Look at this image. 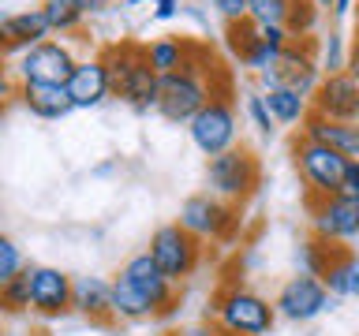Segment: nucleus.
Masks as SVG:
<instances>
[{"label": "nucleus", "instance_id": "f257e3e1", "mask_svg": "<svg viewBox=\"0 0 359 336\" xmlns=\"http://www.w3.org/2000/svg\"><path fill=\"white\" fill-rule=\"evenodd\" d=\"M109 75H112V97H120L123 105L135 112H157V97H161V75L154 71L150 56H146L142 41H116L109 49H101Z\"/></svg>", "mask_w": 359, "mask_h": 336}, {"label": "nucleus", "instance_id": "f03ea898", "mask_svg": "<svg viewBox=\"0 0 359 336\" xmlns=\"http://www.w3.org/2000/svg\"><path fill=\"white\" fill-rule=\"evenodd\" d=\"M277 318L280 314L273 302L262 299L251 288H243L240 280H224L206 307L210 325H217L221 332H240V336H269Z\"/></svg>", "mask_w": 359, "mask_h": 336}, {"label": "nucleus", "instance_id": "7ed1b4c3", "mask_svg": "<svg viewBox=\"0 0 359 336\" xmlns=\"http://www.w3.org/2000/svg\"><path fill=\"white\" fill-rule=\"evenodd\" d=\"M288 153H292V164H296L299 183L307 187V198L341 195L344 172H348V157L344 153H337L333 146L314 142V139H307V134H299V131L292 134Z\"/></svg>", "mask_w": 359, "mask_h": 336}, {"label": "nucleus", "instance_id": "20e7f679", "mask_svg": "<svg viewBox=\"0 0 359 336\" xmlns=\"http://www.w3.org/2000/svg\"><path fill=\"white\" fill-rule=\"evenodd\" d=\"M262 183V161L247 150V146H232L217 157L206 161V187L229 206H240L258 190Z\"/></svg>", "mask_w": 359, "mask_h": 336}, {"label": "nucleus", "instance_id": "39448f33", "mask_svg": "<svg viewBox=\"0 0 359 336\" xmlns=\"http://www.w3.org/2000/svg\"><path fill=\"white\" fill-rule=\"evenodd\" d=\"M322 78H325V71L318 64V45H314V38H307V41H292L288 49L277 56V64L258 75V83H262V90L280 86V90H292V94L311 101L318 94Z\"/></svg>", "mask_w": 359, "mask_h": 336}, {"label": "nucleus", "instance_id": "423d86ee", "mask_svg": "<svg viewBox=\"0 0 359 336\" xmlns=\"http://www.w3.org/2000/svg\"><path fill=\"white\" fill-rule=\"evenodd\" d=\"M150 258L161 265V273L172 280V284H184L187 276H195V269L202 265V254H206V243L198 235H191L180 220L172 224H161L154 235H150Z\"/></svg>", "mask_w": 359, "mask_h": 336}, {"label": "nucleus", "instance_id": "0eeeda50", "mask_svg": "<svg viewBox=\"0 0 359 336\" xmlns=\"http://www.w3.org/2000/svg\"><path fill=\"white\" fill-rule=\"evenodd\" d=\"M187 134H191V142H195V150L206 153V161L224 153V150H232V146H240V116H236V108H232V97H213L210 105L187 123Z\"/></svg>", "mask_w": 359, "mask_h": 336}, {"label": "nucleus", "instance_id": "6e6552de", "mask_svg": "<svg viewBox=\"0 0 359 336\" xmlns=\"http://www.w3.org/2000/svg\"><path fill=\"white\" fill-rule=\"evenodd\" d=\"M79 67V56L72 52V45L60 38H49L41 45H34L19 56L15 78L19 83H45V86H67Z\"/></svg>", "mask_w": 359, "mask_h": 336}, {"label": "nucleus", "instance_id": "1a4fd4ad", "mask_svg": "<svg viewBox=\"0 0 359 336\" xmlns=\"http://www.w3.org/2000/svg\"><path fill=\"white\" fill-rule=\"evenodd\" d=\"M273 307H277V314H280L285 321L303 325V321L322 318V314L333 307V291L325 288V280H322V276L296 273V276H288L285 284H280L277 299H273Z\"/></svg>", "mask_w": 359, "mask_h": 336}, {"label": "nucleus", "instance_id": "9d476101", "mask_svg": "<svg viewBox=\"0 0 359 336\" xmlns=\"http://www.w3.org/2000/svg\"><path fill=\"white\" fill-rule=\"evenodd\" d=\"M213 101V90L202 75H187V71H176V75H165L161 78V97H157V112L168 120V123H191Z\"/></svg>", "mask_w": 359, "mask_h": 336}, {"label": "nucleus", "instance_id": "9b49d317", "mask_svg": "<svg viewBox=\"0 0 359 336\" xmlns=\"http://www.w3.org/2000/svg\"><path fill=\"white\" fill-rule=\"evenodd\" d=\"M307 206H311V235L341 246L359 239V198L330 195V198H307Z\"/></svg>", "mask_w": 359, "mask_h": 336}, {"label": "nucleus", "instance_id": "f8f14e48", "mask_svg": "<svg viewBox=\"0 0 359 336\" xmlns=\"http://www.w3.org/2000/svg\"><path fill=\"white\" fill-rule=\"evenodd\" d=\"M120 276L154 307V318H168V314L176 310V302H180L176 284L161 273V265L150 258V251H139L135 258H128V262L120 265Z\"/></svg>", "mask_w": 359, "mask_h": 336}, {"label": "nucleus", "instance_id": "ddd939ff", "mask_svg": "<svg viewBox=\"0 0 359 336\" xmlns=\"http://www.w3.org/2000/svg\"><path fill=\"white\" fill-rule=\"evenodd\" d=\"M180 224L198 235L202 243L206 239H229L232 228H236V206L221 202L217 195L202 190V195H191L184 206H180Z\"/></svg>", "mask_w": 359, "mask_h": 336}, {"label": "nucleus", "instance_id": "4468645a", "mask_svg": "<svg viewBox=\"0 0 359 336\" xmlns=\"http://www.w3.org/2000/svg\"><path fill=\"white\" fill-rule=\"evenodd\" d=\"M75 276L56 265H30V314L38 318H64L72 314Z\"/></svg>", "mask_w": 359, "mask_h": 336}, {"label": "nucleus", "instance_id": "2eb2a0df", "mask_svg": "<svg viewBox=\"0 0 359 336\" xmlns=\"http://www.w3.org/2000/svg\"><path fill=\"white\" fill-rule=\"evenodd\" d=\"M311 112H318V116H325V120L359 123V83L348 71L325 75L318 94L311 97Z\"/></svg>", "mask_w": 359, "mask_h": 336}, {"label": "nucleus", "instance_id": "dca6fc26", "mask_svg": "<svg viewBox=\"0 0 359 336\" xmlns=\"http://www.w3.org/2000/svg\"><path fill=\"white\" fill-rule=\"evenodd\" d=\"M53 38V27L45 19L41 8H27V11H15V15H4L0 22V41H4V52H27L34 45L49 41Z\"/></svg>", "mask_w": 359, "mask_h": 336}, {"label": "nucleus", "instance_id": "f3484780", "mask_svg": "<svg viewBox=\"0 0 359 336\" xmlns=\"http://www.w3.org/2000/svg\"><path fill=\"white\" fill-rule=\"evenodd\" d=\"M67 94H72L75 108H97L112 97V75L101 56H90V60H79L72 83H67Z\"/></svg>", "mask_w": 359, "mask_h": 336}, {"label": "nucleus", "instance_id": "a211bd4d", "mask_svg": "<svg viewBox=\"0 0 359 336\" xmlns=\"http://www.w3.org/2000/svg\"><path fill=\"white\" fill-rule=\"evenodd\" d=\"M72 310L90 325H112L116 321V307H112V280L101 276H75V299Z\"/></svg>", "mask_w": 359, "mask_h": 336}, {"label": "nucleus", "instance_id": "6ab92c4d", "mask_svg": "<svg viewBox=\"0 0 359 336\" xmlns=\"http://www.w3.org/2000/svg\"><path fill=\"white\" fill-rule=\"evenodd\" d=\"M299 134H307V139H314V142L333 146V150L344 153L348 161H359V123L325 120V116H318V112H311V116L303 120Z\"/></svg>", "mask_w": 359, "mask_h": 336}, {"label": "nucleus", "instance_id": "aec40b11", "mask_svg": "<svg viewBox=\"0 0 359 336\" xmlns=\"http://www.w3.org/2000/svg\"><path fill=\"white\" fill-rule=\"evenodd\" d=\"M19 101H22V108L38 120H64L67 112H75V101L67 94V86L19 83Z\"/></svg>", "mask_w": 359, "mask_h": 336}, {"label": "nucleus", "instance_id": "412c9836", "mask_svg": "<svg viewBox=\"0 0 359 336\" xmlns=\"http://www.w3.org/2000/svg\"><path fill=\"white\" fill-rule=\"evenodd\" d=\"M146 56H150L154 71L157 75H176L187 67V56H191V38H180V34H168V38H154L146 41Z\"/></svg>", "mask_w": 359, "mask_h": 336}, {"label": "nucleus", "instance_id": "4be33fe9", "mask_svg": "<svg viewBox=\"0 0 359 336\" xmlns=\"http://www.w3.org/2000/svg\"><path fill=\"white\" fill-rule=\"evenodd\" d=\"M322 280L333 291V299H359V254L352 246H341V254L333 258Z\"/></svg>", "mask_w": 359, "mask_h": 336}, {"label": "nucleus", "instance_id": "5701e85b", "mask_svg": "<svg viewBox=\"0 0 359 336\" xmlns=\"http://www.w3.org/2000/svg\"><path fill=\"white\" fill-rule=\"evenodd\" d=\"M262 94H266V105H269V112H273L277 127H303V120L311 116V101L292 94V90L269 86V90H262Z\"/></svg>", "mask_w": 359, "mask_h": 336}, {"label": "nucleus", "instance_id": "b1692460", "mask_svg": "<svg viewBox=\"0 0 359 336\" xmlns=\"http://www.w3.org/2000/svg\"><path fill=\"white\" fill-rule=\"evenodd\" d=\"M112 307H116V318L120 321H150L154 318V307L120 273L112 276Z\"/></svg>", "mask_w": 359, "mask_h": 336}, {"label": "nucleus", "instance_id": "393cba45", "mask_svg": "<svg viewBox=\"0 0 359 336\" xmlns=\"http://www.w3.org/2000/svg\"><path fill=\"white\" fill-rule=\"evenodd\" d=\"M38 8L45 11L53 34H60V38H64V34H75L79 27H83V19H86V11H83L79 0H41Z\"/></svg>", "mask_w": 359, "mask_h": 336}, {"label": "nucleus", "instance_id": "a878e982", "mask_svg": "<svg viewBox=\"0 0 359 336\" xmlns=\"http://www.w3.org/2000/svg\"><path fill=\"white\" fill-rule=\"evenodd\" d=\"M341 254V243H325L318 235H311L307 243L299 246V273H311V276H325V269L333 265V258Z\"/></svg>", "mask_w": 359, "mask_h": 336}, {"label": "nucleus", "instance_id": "bb28decb", "mask_svg": "<svg viewBox=\"0 0 359 336\" xmlns=\"http://www.w3.org/2000/svg\"><path fill=\"white\" fill-rule=\"evenodd\" d=\"M258 34H262V27H258L255 19H240V22H229V27H224V49H229V56L236 64L247 60V52L255 49Z\"/></svg>", "mask_w": 359, "mask_h": 336}, {"label": "nucleus", "instance_id": "cd10ccee", "mask_svg": "<svg viewBox=\"0 0 359 336\" xmlns=\"http://www.w3.org/2000/svg\"><path fill=\"white\" fill-rule=\"evenodd\" d=\"M318 19H322V8L314 4V0H292L288 19H285V30H288L296 41H307L311 34L318 30Z\"/></svg>", "mask_w": 359, "mask_h": 336}, {"label": "nucleus", "instance_id": "c85d7f7f", "mask_svg": "<svg viewBox=\"0 0 359 336\" xmlns=\"http://www.w3.org/2000/svg\"><path fill=\"white\" fill-rule=\"evenodd\" d=\"M348 52H352V45L344 41L341 30H330L325 38L318 41V64L325 75H341L348 71Z\"/></svg>", "mask_w": 359, "mask_h": 336}, {"label": "nucleus", "instance_id": "c756f323", "mask_svg": "<svg viewBox=\"0 0 359 336\" xmlns=\"http://www.w3.org/2000/svg\"><path fill=\"white\" fill-rule=\"evenodd\" d=\"M0 310L4 314H30V269H22L15 280L0 284Z\"/></svg>", "mask_w": 359, "mask_h": 336}, {"label": "nucleus", "instance_id": "7c9ffc66", "mask_svg": "<svg viewBox=\"0 0 359 336\" xmlns=\"http://www.w3.org/2000/svg\"><path fill=\"white\" fill-rule=\"evenodd\" d=\"M292 0H247V19H255L258 27H285Z\"/></svg>", "mask_w": 359, "mask_h": 336}, {"label": "nucleus", "instance_id": "2f4dec72", "mask_svg": "<svg viewBox=\"0 0 359 336\" xmlns=\"http://www.w3.org/2000/svg\"><path fill=\"white\" fill-rule=\"evenodd\" d=\"M243 112H247L251 127H255L258 134H262V139H269V134L277 131V120H273V112H269V105H266V94H247Z\"/></svg>", "mask_w": 359, "mask_h": 336}, {"label": "nucleus", "instance_id": "473e14b6", "mask_svg": "<svg viewBox=\"0 0 359 336\" xmlns=\"http://www.w3.org/2000/svg\"><path fill=\"white\" fill-rule=\"evenodd\" d=\"M22 269H30L27 265V258H22V251H19V243L15 239H0V284H8V280H15Z\"/></svg>", "mask_w": 359, "mask_h": 336}, {"label": "nucleus", "instance_id": "72a5a7b5", "mask_svg": "<svg viewBox=\"0 0 359 336\" xmlns=\"http://www.w3.org/2000/svg\"><path fill=\"white\" fill-rule=\"evenodd\" d=\"M206 4H210V11L224 22V27L247 19V0H206Z\"/></svg>", "mask_w": 359, "mask_h": 336}, {"label": "nucleus", "instance_id": "f704fd0d", "mask_svg": "<svg viewBox=\"0 0 359 336\" xmlns=\"http://www.w3.org/2000/svg\"><path fill=\"white\" fill-rule=\"evenodd\" d=\"M180 11H184V4H180V0H157V4H154V19H157V22H168V19H176Z\"/></svg>", "mask_w": 359, "mask_h": 336}, {"label": "nucleus", "instance_id": "c9c22d12", "mask_svg": "<svg viewBox=\"0 0 359 336\" xmlns=\"http://www.w3.org/2000/svg\"><path fill=\"white\" fill-rule=\"evenodd\" d=\"M341 195L359 198V161H348V172H344V187H341Z\"/></svg>", "mask_w": 359, "mask_h": 336}, {"label": "nucleus", "instance_id": "e433bc0d", "mask_svg": "<svg viewBox=\"0 0 359 336\" xmlns=\"http://www.w3.org/2000/svg\"><path fill=\"white\" fill-rule=\"evenodd\" d=\"M172 336H217V325H210V321H202V325H187V329H180Z\"/></svg>", "mask_w": 359, "mask_h": 336}, {"label": "nucleus", "instance_id": "4c0bfd02", "mask_svg": "<svg viewBox=\"0 0 359 336\" xmlns=\"http://www.w3.org/2000/svg\"><path fill=\"white\" fill-rule=\"evenodd\" d=\"M348 75L359 83V38L352 41V52H348Z\"/></svg>", "mask_w": 359, "mask_h": 336}, {"label": "nucleus", "instance_id": "58836bf2", "mask_svg": "<svg viewBox=\"0 0 359 336\" xmlns=\"http://www.w3.org/2000/svg\"><path fill=\"white\" fill-rule=\"evenodd\" d=\"M79 4H83V11L86 15H101V11H105L112 0H79Z\"/></svg>", "mask_w": 359, "mask_h": 336}, {"label": "nucleus", "instance_id": "ea45409f", "mask_svg": "<svg viewBox=\"0 0 359 336\" xmlns=\"http://www.w3.org/2000/svg\"><path fill=\"white\" fill-rule=\"evenodd\" d=\"M352 4H355V0H337V4H333V15H337V19H344L348 11H352Z\"/></svg>", "mask_w": 359, "mask_h": 336}, {"label": "nucleus", "instance_id": "a19ab883", "mask_svg": "<svg viewBox=\"0 0 359 336\" xmlns=\"http://www.w3.org/2000/svg\"><path fill=\"white\" fill-rule=\"evenodd\" d=\"M123 4H128V8H146V4H150V8H154L157 0H123Z\"/></svg>", "mask_w": 359, "mask_h": 336}, {"label": "nucleus", "instance_id": "79ce46f5", "mask_svg": "<svg viewBox=\"0 0 359 336\" xmlns=\"http://www.w3.org/2000/svg\"><path fill=\"white\" fill-rule=\"evenodd\" d=\"M314 4H318L322 11H325V8H330V11H333V4H337V0H314Z\"/></svg>", "mask_w": 359, "mask_h": 336}, {"label": "nucleus", "instance_id": "37998d69", "mask_svg": "<svg viewBox=\"0 0 359 336\" xmlns=\"http://www.w3.org/2000/svg\"><path fill=\"white\" fill-rule=\"evenodd\" d=\"M217 336H240V332H221V329H217Z\"/></svg>", "mask_w": 359, "mask_h": 336}, {"label": "nucleus", "instance_id": "c03bdc74", "mask_svg": "<svg viewBox=\"0 0 359 336\" xmlns=\"http://www.w3.org/2000/svg\"><path fill=\"white\" fill-rule=\"evenodd\" d=\"M11 336H15V332H11ZM30 336H34V332H30Z\"/></svg>", "mask_w": 359, "mask_h": 336}]
</instances>
